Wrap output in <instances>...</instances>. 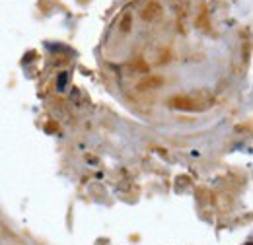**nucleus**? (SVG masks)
I'll return each mask as SVG.
<instances>
[{"instance_id":"1","label":"nucleus","mask_w":253,"mask_h":245,"mask_svg":"<svg viewBox=\"0 0 253 245\" xmlns=\"http://www.w3.org/2000/svg\"><path fill=\"white\" fill-rule=\"evenodd\" d=\"M66 76H68V74H61V78H59V90H64V84H66Z\"/></svg>"}]
</instances>
